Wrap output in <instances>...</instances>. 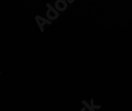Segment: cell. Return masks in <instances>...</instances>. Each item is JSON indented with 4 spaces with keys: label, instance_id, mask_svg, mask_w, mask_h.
Listing matches in <instances>:
<instances>
[]
</instances>
